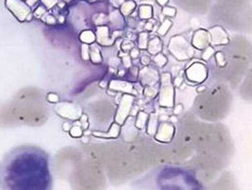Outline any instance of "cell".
Wrapping results in <instances>:
<instances>
[{
    "instance_id": "1",
    "label": "cell",
    "mask_w": 252,
    "mask_h": 190,
    "mask_svg": "<svg viewBox=\"0 0 252 190\" xmlns=\"http://www.w3.org/2000/svg\"><path fill=\"white\" fill-rule=\"evenodd\" d=\"M51 157L35 145H20L0 161V190H53Z\"/></svg>"
},
{
    "instance_id": "2",
    "label": "cell",
    "mask_w": 252,
    "mask_h": 190,
    "mask_svg": "<svg viewBox=\"0 0 252 190\" xmlns=\"http://www.w3.org/2000/svg\"><path fill=\"white\" fill-rule=\"evenodd\" d=\"M209 19L229 30L252 32V0H217Z\"/></svg>"
},
{
    "instance_id": "3",
    "label": "cell",
    "mask_w": 252,
    "mask_h": 190,
    "mask_svg": "<svg viewBox=\"0 0 252 190\" xmlns=\"http://www.w3.org/2000/svg\"><path fill=\"white\" fill-rule=\"evenodd\" d=\"M155 190H209L190 168L165 166L156 171Z\"/></svg>"
},
{
    "instance_id": "4",
    "label": "cell",
    "mask_w": 252,
    "mask_h": 190,
    "mask_svg": "<svg viewBox=\"0 0 252 190\" xmlns=\"http://www.w3.org/2000/svg\"><path fill=\"white\" fill-rule=\"evenodd\" d=\"M231 97L228 90L217 86L196 99V114L210 121H217L228 114Z\"/></svg>"
},
{
    "instance_id": "5",
    "label": "cell",
    "mask_w": 252,
    "mask_h": 190,
    "mask_svg": "<svg viewBox=\"0 0 252 190\" xmlns=\"http://www.w3.org/2000/svg\"><path fill=\"white\" fill-rule=\"evenodd\" d=\"M169 52L179 60H186L193 56V47L182 36L172 37L168 44Z\"/></svg>"
},
{
    "instance_id": "6",
    "label": "cell",
    "mask_w": 252,
    "mask_h": 190,
    "mask_svg": "<svg viewBox=\"0 0 252 190\" xmlns=\"http://www.w3.org/2000/svg\"><path fill=\"white\" fill-rule=\"evenodd\" d=\"M175 102V89L171 82L169 73L161 75V89L159 93V105L163 107H172Z\"/></svg>"
},
{
    "instance_id": "7",
    "label": "cell",
    "mask_w": 252,
    "mask_h": 190,
    "mask_svg": "<svg viewBox=\"0 0 252 190\" xmlns=\"http://www.w3.org/2000/svg\"><path fill=\"white\" fill-rule=\"evenodd\" d=\"M175 2L188 13L201 15L209 11L212 0H175Z\"/></svg>"
},
{
    "instance_id": "8",
    "label": "cell",
    "mask_w": 252,
    "mask_h": 190,
    "mask_svg": "<svg viewBox=\"0 0 252 190\" xmlns=\"http://www.w3.org/2000/svg\"><path fill=\"white\" fill-rule=\"evenodd\" d=\"M5 6L19 21L31 19V7L23 0H5Z\"/></svg>"
},
{
    "instance_id": "9",
    "label": "cell",
    "mask_w": 252,
    "mask_h": 190,
    "mask_svg": "<svg viewBox=\"0 0 252 190\" xmlns=\"http://www.w3.org/2000/svg\"><path fill=\"white\" fill-rule=\"evenodd\" d=\"M133 100H135V98H133L132 95H124L117 109L116 117H115L116 123H118L119 125H123L125 123L126 119H127L131 110Z\"/></svg>"
},
{
    "instance_id": "10",
    "label": "cell",
    "mask_w": 252,
    "mask_h": 190,
    "mask_svg": "<svg viewBox=\"0 0 252 190\" xmlns=\"http://www.w3.org/2000/svg\"><path fill=\"white\" fill-rule=\"evenodd\" d=\"M55 112L62 118H65L67 120H78L81 118L82 114L81 110L78 106H76L73 103H59L55 107Z\"/></svg>"
},
{
    "instance_id": "11",
    "label": "cell",
    "mask_w": 252,
    "mask_h": 190,
    "mask_svg": "<svg viewBox=\"0 0 252 190\" xmlns=\"http://www.w3.org/2000/svg\"><path fill=\"white\" fill-rule=\"evenodd\" d=\"M208 70L204 64L200 62H195L192 65L189 66L186 70V77L188 80L195 83H201L207 79Z\"/></svg>"
},
{
    "instance_id": "12",
    "label": "cell",
    "mask_w": 252,
    "mask_h": 190,
    "mask_svg": "<svg viewBox=\"0 0 252 190\" xmlns=\"http://www.w3.org/2000/svg\"><path fill=\"white\" fill-rule=\"evenodd\" d=\"M175 133H176L175 126L170 123L162 122L158 125L155 138L158 141L162 142V143H169V142L172 141L173 137H175Z\"/></svg>"
},
{
    "instance_id": "13",
    "label": "cell",
    "mask_w": 252,
    "mask_h": 190,
    "mask_svg": "<svg viewBox=\"0 0 252 190\" xmlns=\"http://www.w3.org/2000/svg\"><path fill=\"white\" fill-rule=\"evenodd\" d=\"M210 36V43L214 45H226L229 43V38L226 31L222 27H215L208 32Z\"/></svg>"
},
{
    "instance_id": "14",
    "label": "cell",
    "mask_w": 252,
    "mask_h": 190,
    "mask_svg": "<svg viewBox=\"0 0 252 190\" xmlns=\"http://www.w3.org/2000/svg\"><path fill=\"white\" fill-rule=\"evenodd\" d=\"M209 44H210V36L208 32L205 30L196 31L192 39L193 47H195V49L198 50H205L207 49Z\"/></svg>"
},
{
    "instance_id": "15",
    "label": "cell",
    "mask_w": 252,
    "mask_h": 190,
    "mask_svg": "<svg viewBox=\"0 0 252 190\" xmlns=\"http://www.w3.org/2000/svg\"><path fill=\"white\" fill-rule=\"evenodd\" d=\"M140 79L143 84L147 86H153L159 81L160 76L156 69L146 66L140 72Z\"/></svg>"
},
{
    "instance_id": "16",
    "label": "cell",
    "mask_w": 252,
    "mask_h": 190,
    "mask_svg": "<svg viewBox=\"0 0 252 190\" xmlns=\"http://www.w3.org/2000/svg\"><path fill=\"white\" fill-rule=\"evenodd\" d=\"M96 40L99 44L110 46L114 43V38L109 36V29L107 27H99L96 32Z\"/></svg>"
},
{
    "instance_id": "17",
    "label": "cell",
    "mask_w": 252,
    "mask_h": 190,
    "mask_svg": "<svg viewBox=\"0 0 252 190\" xmlns=\"http://www.w3.org/2000/svg\"><path fill=\"white\" fill-rule=\"evenodd\" d=\"M109 89L119 91L126 94H136V91H133L132 85H130L128 82L120 81V80H112L109 83Z\"/></svg>"
},
{
    "instance_id": "18",
    "label": "cell",
    "mask_w": 252,
    "mask_h": 190,
    "mask_svg": "<svg viewBox=\"0 0 252 190\" xmlns=\"http://www.w3.org/2000/svg\"><path fill=\"white\" fill-rule=\"evenodd\" d=\"M121 131V125H119L118 123H113L110 125V128L106 133H102V132H97V131H94L93 134L96 137L99 138H110V139H116L119 137Z\"/></svg>"
},
{
    "instance_id": "19",
    "label": "cell",
    "mask_w": 252,
    "mask_h": 190,
    "mask_svg": "<svg viewBox=\"0 0 252 190\" xmlns=\"http://www.w3.org/2000/svg\"><path fill=\"white\" fill-rule=\"evenodd\" d=\"M241 94L243 98H245L247 100H252V69H250L246 80L244 81Z\"/></svg>"
},
{
    "instance_id": "20",
    "label": "cell",
    "mask_w": 252,
    "mask_h": 190,
    "mask_svg": "<svg viewBox=\"0 0 252 190\" xmlns=\"http://www.w3.org/2000/svg\"><path fill=\"white\" fill-rule=\"evenodd\" d=\"M147 50H148L149 54H152V55L159 54L162 51V41L160 40V38H158V37L153 38L152 40L148 42Z\"/></svg>"
},
{
    "instance_id": "21",
    "label": "cell",
    "mask_w": 252,
    "mask_h": 190,
    "mask_svg": "<svg viewBox=\"0 0 252 190\" xmlns=\"http://www.w3.org/2000/svg\"><path fill=\"white\" fill-rule=\"evenodd\" d=\"M79 39L83 44H92L96 41V34L91 30H85L79 35Z\"/></svg>"
},
{
    "instance_id": "22",
    "label": "cell",
    "mask_w": 252,
    "mask_h": 190,
    "mask_svg": "<svg viewBox=\"0 0 252 190\" xmlns=\"http://www.w3.org/2000/svg\"><path fill=\"white\" fill-rule=\"evenodd\" d=\"M148 118H149V116L146 113L140 112L136 119V123H135L136 127L139 129H143L148 122Z\"/></svg>"
},
{
    "instance_id": "23",
    "label": "cell",
    "mask_w": 252,
    "mask_h": 190,
    "mask_svg": "<svg viewBox=\"0 0 252 190\" xmlns=\"http://www.w3.org/2000/svg\"><path fill=\"white\" fill-rule=\"evenodd\" d=\"M139 15L141 19H151L153 17V7L151 5H141L139 9Z\"/></svg>"
},
{
    "instance_id": "24",
    "label": "cell",
    "mask_w": 252,
    "mask_h": 190,
    "mask_svg": "<svg viewBox=\"0 0 252 190\" xmlns=\"http://www.w3.org/2000/svg\"><path fill=\"white\" fill-rule=\"evenodd\" d=\"M147 123H148V126H147V132H148V134H156L158 125H159V123H158L157 116L155 114L152 115V116H149Z\"/></svg>"
},
{
    "instance_id": "25",
    "label": "cell",
    "mask_w": 252,
    "mask_h": 190,
    "mask_svg": "<svg viewBox=\"0 0 252 190\" xmlns=\"http://www.w3.org/2000/svg\"><path fill=\"white\" fill-rule=\"evenodd\" d=\"M90 59L94 63H101L102 62L101 52L96 45H93L92 47H90Z\"/></svg>"
},
{
    "instance_id": "26",
    "label": "cell",
    "mask_w": 252,
    "mask_h": 190,
    "mask_svg": "<svg viewBox=\"0 0 252 190\" xmlns=\"http://www.w3.org/2000/svg\"><path fill=\"white\" fill-rule=\"evenodd\" d=\"M135 9H136V2L129 0V1H126V2H124L121 5L120 12L124 16H128V15H130L132 13V11L135 10Z\"/></svg>"
},
{
    "instance_id": "27",
    "label": "cell",
    "mask_w": 252,
    "mask_h": 190,
    "mask_svg": "<svg viewBox=\"0 0 252 190\" xmlns=\"http://www.w3.org/2000/svg\"><path fill=\"white\" fill-rule=\"evenodd\" d=\"M69 133H70V136L74 137V138H80V137H82L83 129L81 127V123L78 122L77 124L72 126V128L69 129Z\"/></svg>"
},
{
    "instance_id": "28",
    "label": "cell",
    "mask_w": 252,
    "mask_h": 190,
    "mask_svg": "<svg viewBox=\"0 0 252 190\" xmlns=\"http://www.w3.org/2000/svg\"><path fill=\"white\" fill-rule=\"evenodd\" d=\"M154 62L156 63V64H157L158 66L163 67L164 65H166L167 58H166V56H164L163 54H160V53H159V54H157L156 56H155Z\"/></svg>"
},
{
    "instance_id": "29",
    "label": "cell",
    "mask_w": 252,
    "mask_h": 190,
    "mask_svg": "<svg viewBox=\"0 0 252 190\" xmlns=\"http://www.w3.org/2000/svg\"><path fill=\"white\" fill-rule=\"evenodd\" d=\"M216 60L218 62L219 67H220V68L225 67L227 61H226V57H225V55H224L223 52H218L216 54Z\"/></svg>"
},
{
    "instance_id": "30",
    "label": "cell",
    "mask_w": 252,
    "mask_h": 190,
    "mask_svg": "<svg viewBox=\"0 0 252 190\" xmlns=\"http://www.w3.org/2000/svg\"><path fill=\"white\" fill-rule=\"evenodd\" d=\"M170 27H171V21L168 20V19L167 20H164L163 23L161 25V27L159 28V31H158V32H159L160 35L164 36L165 34L167 33L168 30L170 29Z\"/></svg>"
},
{
    "instance_id": "31",
    "label": "cell",
    "mask_w": 252,
    "mask_h": 190,
    "mask_svg": "<svg viewBox=\"0 0 252 190\" xmlns=\"http://www.w3.org/2000/svg\"><path fill=\"white\" fill-rule=\"evenodd\" d=\"M147 34L146 33H141L139 35V47L140 49H147V45H148V42H147Z\"/></svg>"
},
{
    "instance_id": "32",
    "label": "cell",
    "mask_w": 252,
    "mask_h": 190,
    "mask_svg": "<svg viewBox=\"0 0 252 190\" xmlns=\"http://www.w3.org/2000/svg\"><path fill=\"white\" fill-rule=\"evenodd\" d=\"M158 91L155 90L154 86H147L144 90V95L148 98H155L157 96Z\"/></svg>"
},
{
    "instance_id": "33",
    "label": "cell",
    "mask_w": 252,
    "mask_h": 190,
    "mask_svg": "<svg viewBox=\"0 0 252 190\" xmlns=\"http://www.w3.org/2000/svg\"><path fill=\"white\" fill-rule=\"evenodd\" d=\"M162 12L164 15L168 16V17H173V16H176L177 14V10L175 7H170V6H164Z\"/></svg>"
},
{
    "instance_id": "34",
    "label": "cell",
    "mask_w": 252,
    "mask_h": 190,
    "mask_svg": "<svg viewBox=\"0 0 252 190\" xmlns=\"http://www.w3.org/2000/svg\"><path fill=\"white\" fill-rule=\"evenodd\" d=\"M81 54H82V58L84 60H89L90 59V47L88 44H82L81 46Z\"/></svg>"
},
{
    "instance_id": "35",
    "label": "cell",
    "mask_w": 252,
    "mask_h": 190,
    "mask_svg": "<svg viewBox=\"0 0 252 190\" xmlns=\"http://www.w3.org/2000/svg\"><path fill=\"white\" fill-rule=\"evenodd\" d=\"M46 100L49 101L50 103H58L59 102V96L55 93H50V94H47Z\"/></svg>"
},
{
    "instance_id": "36",
    "label": "cell",
    "mask_w": 252,
    "mask_h": 190,
    "mask_svg": "<svg viewBox=\"0 0 252 190\" xmlns=\"http://www.w3.org/2000/svg\"><path fill=\"white\" fill-rule=\"evenodd\" d=\"M215 53V51H214V49H212V47H207L206 49V51L204 52V54H202V58H203V60H208V59H210V57L212 56V54Z\"/></svg>"
},
{
    "instance_id": "37",
    "label": "cell",
    "mask_w": 252,
    "mask_h": 190,
    "mask_svg": "<svg viewBox=\"0 0 252 190\" xmlns=\"http://www.w3.org/2000/svg\"><path fill=\"white\" fill-rule=\"evenodd\" d=\"M139 50L138 49H131V52H130V57L131 58H138L139 57Z\"/></svg>"
},
{
    "instance_id": "38",
    "label": "cell",
    "mask_w": 252,
    "mask_h": 190,
    "mask_svg": "<svg viewBox=\"0 0 252 190\" xmlns=\"http://www.w3.org/2000/svg\"><path fill=\"white\" fill-rule=\"evenodd\" d=\"M149 62H151V58L147 57V56H143V57H142V63H143V64L147 65Z\"/></svg>"
},
{
    "instance_id": "39",
    "label": "cell",
    "mask_w": 252,
    "mask_h": 190,
    "mask_svg": "<svg viewBox=\"0 0 252 190\" xmlns=\"http://www.w3.org/2000/svg\"><path fill=\"white\" fill-rule=\"evenodd\" d=\"M70 128H72V127H70V125H69V123L68 122H65L64 124H63V129H64V130H68L69 131V129Z\"/></svg>"
},
{
    "instance_id": "40",
    "label": "cell",
    "mask_w": 252,
    "mask_h": 190,
    "mask_svg": "<svg viewBox=\"0 0 252 190\" xmlns=\"http://www.w3.org/2000/svg\"><path fill=\"white\" fill-rule=\"evenodd\" d=\"M157 2L159 3L160 5H162V6H165V4L168 2V0H157Z\"/></svg>"
},
{
    "instance_id": "41",
    "label": "cell",
    "mask_w": 252,
    "mask_h": 190,
    "mask_svg": "<svg viewBox=\"0 0 252 190\" xmlns=\"http://www.w3.org/2000/svg\"><path fill=\"white\" fill-rule=\"evenodd\" d=\"M152 28H153V25H152L151 22L147 23V25L145 26V29H146V30H148V31H149V30H152Z\"/></svg>"
}]
</instances>
